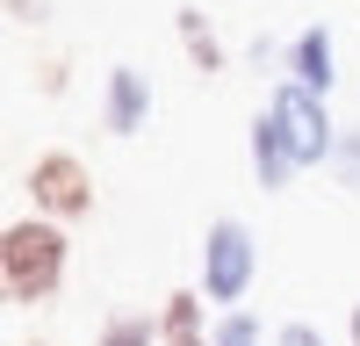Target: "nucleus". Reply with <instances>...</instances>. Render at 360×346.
I'll return each instance as SVG.
<instances>
[{
    "mask_svg": "<svg viewBox=\"0 0 360 346\" xmlns=\"http://www.w3.org/2000/svg\"><path fill=\"white\" fill-rule=\"evenodd\" d=\"M29 346H51V339H29Z\"/></svg>",
    "mask_w": 360,
    "mask_h": 346,
    "instance_id": "nucleus-17",
    "label": "nucleus"
},
{
    "mask_svg": "<svg viewBox=\"0 0 360 346\" xmlns=\"http://www.w3.org/2000/svg\"><path fill=\"white\" fill-rule=\"evenodd\" d=\"M295 173H303V166H295L288 137H281V123H274V108H259V115H252V181H259L266 195H281Z\"/></svg>",
    "mask_w": 360,
    "mask_h": 346,
    "instance_id": "nucleus-7",
    "label": "nucleus"
},
{
    "mask_svg": "<svg viewBox=\"0 0 360 346\" xmlns=\"http://www.w3.org/2000/svg\"><path fill=\"white\" fill-rule=\"evenodd\" d=\"M209 346H274V339L259 332V317H252V310H224V317H217V339H209Z\"/></svg>",
    "mask_w": 360,
    "mask_h": 346,
    "instance_id": "nucleus-11",
    "label": "nucleus"
},
{
    "mask_svg": "<svg viewBox=\"0 0 360 346\" xmlns=\"http://www.w3.org/2000/svg\"><path fill=\"white\" fill-rule=\"evenodd\" d=\"M144 123H152V79L137 65H108V79H101V130L108 137H137Z\"/></svg>",
    "mask_w": 360,
    "mask_h": 346,
    "instance_id": "nucleus-5",
    "label": "nucleus"
},
{
    "mask_svg": "<svg viewBox=\"0 0 360 346\" xmlns=\"http://www.w3.org/2000/svg\"><path fill=\"white\" fill-rule=\"evenodd\" d=\"M266 108H274V123H281V137H288L295 166H332L339 123H332V108H324V94H310V86H295V79H274Z\"/></svg>",
    "mask_w": 360,
    "mask_h": 346,
    "instance_id": "nucleus-3",
    "label": "nucleus"
},
{
    "mask_svg": "<svg viewBox=\"0 0 360 346\" xmlns=\"http://www.w3.org/2000/svg\"><path fill=\"white\" fill-rule=\"evenodd\" d=\"M274 346H332V339H324V332L310 325V317H288V325L274 332Z\"/></svg>",
    "mask_w": 360,
    "mask_h": 346,
    "instance_id": "nucleus-13",
    "label": "nucleus"
},
{
    "mask_svg": "<svg viewBox=\"0 0 360 346\" xmlns=\"http://www.w3.org/2000/svg\"><path fill=\"white\" fill-rule=\"evenodd\" d=\"M195 267H202V303H224V310H245L252 296V281H259V245H252V231L238 224V217H217L202 231V252H195Z\"/></svg>",
    "mask_w": 360,
    "mask_h": 346,
    "instance_id": "nucleus-2",
    "label": "nucleus"
},
{
    "mask_svg": "<svg viewBox=\"0 0 360 346\" xmlns=\"http://www.w3.org/2000/svg\"><path fill=\"white\" fill-rule=\"evenodd\" d=\"M288 79L310 86V94H332V86H339V44H332L324 22H310L303 37L288 44Z\"/></svg>",
    "mask_w": 360,
    "mask_h": 346,
    "instance_id": "nucleus-6",
    "label": "nucleus"
},
{
    "mask_svg": "<svg viewBox=\"0 0 360 346\" xmlns=\"http://www.w3.org/2000/svg\"><path fill=\"white\" fill-rule=\"evenodd\" d=\"M22 188H29V202H37V217H51V224L94 217V173H86L79 152H37L29 173H22Z\"/></svg>",
    "mask_w": 360,
    "mask_h": 346,
    "instance_id": "nucleus-4",
    "label": "nucleus"
},
{
    "mask_svg": "<svg viewBox=\"0 0 360 346\" xmlns=\"http://www.w3.org/2000/svg\"><path fill=\"white\" fill-rule=\"evenodd\" d=\"M37 86H44V94H65V58H51V65L37 72Z\"/></svg>",
    "mask_w": 360,
    "mask_h": 346,
    "instance_id": "nucleus-14",
    "label": "nucleus"
},
{
    "mask_svg": "<svg viewBox=\"0 0 360 346\" xmlns=\"http://www.w3.org/2000/svg\"><path fill=\"white\" fill-rule=\"evenodd\" d=\"M346 339H353V346H360V303H353V317H346Z\"/></svg>",
    "mask_w": 360,
    "mask_h": 346,
    "instance_id": "nucleus-16",
    "label": "nucleus"
},
{
    "mask_svg": "<svg viewBox=\"0 0 360 346\" xmlns=\"http://www.w3.org/2000/svg\"><path fill=\"white\" fill-rule=\"evenodd\" d=\"M8 22H44V0H8Z\"/></svg>",
    "mask_w": 360,
    "mask_h": 346,
    "instance_id": "nucleus-15",
    "label": "nucleus"
},
{
    "mask_svg": "<svg viewBox=\"0 0 360 346\" xmlns=\"http://www.w3.org/2000/svg\"><path fill=\"white\" fill-rule=\"evenodd\" d=\"M65 267H72L65 224H51V217H15L8 231H0V288H8L15 310L51 303L58 288H65Z\"/></svg>",
    "mask_w": 360,
    "mask_h": 346,
    "instance_id": "nucleus-1",
    "label": "nucleus"
},
{
    "mask_svg": "<svg viewBox=\"0 0 360 346\" xmlns=\"http://www.w3.org/2000/svg\"><path fill=\"white\" fill-rule=\"evenodd\" d=\"M173 29H180V51H188V65H195L202 79H217V72L231 65V51H224L217 29H209V15H202V8H173Z\"/></svg>",
    "mask_w": 360,
    "mask_h": 346,
    "instance_id": "nucleus-9",
    "label": "nucleus"
},
{
    "mask_svg": "<svg viewBox=\"0 0 360 346\" xmlns=\"http://www.w3.org/2000/svg\"><path fill=\"white\" fill-rule=\"evenodd\" d=\"M209 339H217V325H209L202 288H173L159 303V346H209Z\"/></svg>",
    "mask_w": 360,
    "mask_h": 346,
    "instance_id": "nucleus-8",
    "label": "nucleus"
},
{
    "mask_svg": "<svg viewBox=\"0 0 360 346\" xmlns=\"http://www.w3.org/2000/svg\"><path fill=\"white\" fill-rule=\"evenodd\" d=\"M101 346H159V310H115L101 325Z\"/></svg>",
    "mask_w": 360,
    "mask_h": 346,
    "instance_id": "nucleus-10",
    "label": "nucleus"
},
{
    "mask_svg": "<svg viewBox=\"0 0 360 346\" xmlns=\"http://www.w3.org/2000/svg\"><path fill=\"white\" fill-rule=\"evenodd\" d=\"M332 173H339V188L360 195V130H339V152H332Z\"/></svg>",
    "mask_w": 360,
    "mask_h": 346,
    "instance_id": "nucleus-12",
    "label": "nucleus"
}]
</instances>
